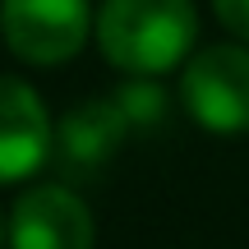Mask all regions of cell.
Segmentation results:
<instances>
[{"instance_id": "8", "label": "cell", "mask_w": 249, "mask_h": 249, "mask_svg": "<svg viewBox=\"0 0 249 249\" xmlns=\"http://www.w3.org/2000/svg\"><path fill=\"white\" fill-rule=\"evenodd\" d=\"M213 14L231 37H240L249 46V0H213Z\"/></svg>"}, {"instance_id": "5", "label": "cell", "mask_w": 249, "mask_h": 249, "mask_svg": "<svg viewBox=\"0 0 249 249\" xmlns=\"http://www.w3.org/2000/svg\"><path fill=\"white\" fill-rule=\"evenodd\" d=\"M55 152V120L46 102L14 74H0V185L37 176Z\"/></svg>"}, {"instance_id": "9", "label": "cell", "mask_w": 249, "mask_h": 249, "mask_svg": "<svg viewBox=\"0 0 249 249\" xmlns=\"http://www.w3.org/2000/svg\"><path fill=\"white\" fill-rule=\"evenodd\" d=\"M5 245H9V217L0 213V249H5Z\"/></svg>"}, {"instance_id": "1", "label": "cell", "mask_w": 249, "mask_h": 249, "mask_svg": "<svg viewBox=\"0 0 249 249\" xmlns=\"http://www.w3.org/2000/svg\"><path fill=\"white\" fill-rule=\"evenodd\" d=\"M97 46L129 79H161L194 55L198 9L194 0H102Z\"/></svg>"}, {"instance_id": "4", "label": "cell", "mask_w": 249, "mask_h": 249, "mask_svg": "<svg viewBox=\"0 0 249 249\" xmlns=\"http://www.w3.org/2000/svg\"><path fill=\"white\" fill-rule=\"evenodd\" d=\"M92 208L70 185H28L9 208V249H92Z\"/></svg>"}, {"instance_id": "6", "label": "cell", "mask_w": 249, "mask_h": 249, "mask_svg": "<svg viewBox=\"0 0 249 249\" xmlns=\"http://www.w3.org/2000/svg\"><path fill=\"white\" fill-rule=\"evenodd\" d=\"M129 134H134V124L124 116V107L116 102V92L111 97H88L55 120V152L51 157L60 161V171L70 180H88L120 152V143Z\"/></svg>"}, {"instance_id": "3", "label": "cell", "mask_w": 249, "mask_h": 249, "mask_svg": "<svg viewBox=\"0 0 249 249\" xmlns=\"http://www.w3.org/2000/svg\"><path fill=\"white\" fill-rule=\"evenodd\" d=\"M97 33L88 0H0V37L9 55L37 70L65 65Z\"/></svg>"}, {"instance_id": "2", "label": "cell", "mask_w": 249, "mask_h": 249, "mask_svg": "<svg viewBox=\"0 0 249 249\" xmlns=\"http://www.w3.org/2000/svg\"><path fill=\"white\" fill-rule=\"evenodd\" d=\"M180 107L208 134H249V46H203L180 70Z\"/></svg>"}, {"instance_id": "7", "label": "cell", "mask_w": 249, "mask_h": 249, "mask_svg": "<svg viewBox=\"0 0 249 249\" xmlns=\"http://www.w3.org/2000/svg\"><path fill=\"white\" fill-rule=\"evenodd\" d=\"M116 102L124 107V116H129L134 129H152V124H161V120H166V107H171L166 88H161L157 79H124L120 88H116Z\"/></svg>"}]
</instances>
